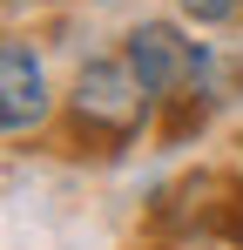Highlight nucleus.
<instances>
[{"label":"nucleus","instance_id":"obj_1","mask_svg":"<svg viewBox=\"0 0 243 250\" xmlns=\"http://www.w3.org/2000/svg\"><path fill=\"white\" fill-rule=\"evenodd\" d=\"M149 102L156 95L142 88V75L128 61H88L75 75V122L88 135H101V142H128L142 128V115H149Z\"/></svg>","mask_w":243,"mask_h":250},{"label":"nucleus","instance_id":"obj_2","mask_svg":"<svg viewBox=\"0 0 243 250\" xmlns=\"http://www.w3.org/2000/svg\"><path fill=\"white\" fill-rule=\"evenodd\" d=\"M122 61L142 75V88H149L156 102L182 95V88L202 75V47H196V41H182L169 21H142V27L128 34V47H122Z\"/></svg>","mask_w":243,"mask_h":250},{"label":"nucleus","instance_id":"obj_3","mask_svg":"<svg viewBox=\"0 0 243 250\" xmlns=\"http://www.w3.org/2000/svg\"><path fill=\"white\" fill-rule=\"evenodd\" d=\"M47 115V75H40V54L27 41L0 47V128L7 135H27Z\"/></svg>","mask_w":243,"mask_h":250},{"label":"nucleus","instance_id":"obj_4","mask_svg":"<svg viewBox=\"0 0 243 250\" xmlns=\"http://www.w3.org/2000/svg\"><path fill=\"white\" fill-rule=\"evenodd\" d=\"M176 7H182L189 21H209V27H216V21H237V14H243V0H176Z\"/></svg>","mask_w":243,"mask_h":250},{"label":"nucleus","instance_id":"obj_5","mask_svg":"<svg viewBox=\"0 0 243 250\" xmlns=\"http://www.w3.org/2000/svg\"><path fill=\"white\" fill-rule=\"evenodd\" d=\"M230 230H237V244H243V209H237V223H230Z\"/></svg>","mask_w":243,"mask_h":250}]
</instances>
